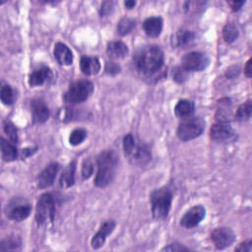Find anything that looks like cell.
Here are the masks:
<instances>
[{
    "label": "cell",
    "mask_w": 252,
    "mask_h": 252,
    "mask_svg": "<svg viewBox=\"0 0 252 252\" xmlns=\"http://www.w3.org/2000/svg\"><path fill=\"white\" fill-rule=\"evenodd\" d=\"M163 52L157 45H150L141 49L135 56L137 68L145 74H154L163 64Z\"/></svg>",
    "instance_id": "1"
},
{
    "label": "cell",
    "mask_w": 252,
    "mask_h": 252,
    "mask_svg": "<svg viewBox=\"0 0 252 252\" xmlns=\"http://www.w3.org/2000/svg\"><path fill=\"white\" fill-rule=\"evenodd\" d=\"M96 163L97 172L94 178V184L97 187H105L112 181L115 175L117 157L113 151H103L97 157Z\"/></svg>",
    "instance_id": "2"
},
{
    "label": "cell",
    "mask_w": 252,
    "mask_h": 252,
    "mask_svg": "<svg viewBox=\"0 0 252 252\" xmlns=\"http://www.w3.org/2000/svg\"><path fill=\"white\" fill-rule=\"evenodd\" d=\"M150 199L152 204L153 217L156 220L165 219L171 207V202H172L171 191L166 187L156 189L151 193Z\"/></svg>",
    "instance_id": "3"
},
{
    "label": "cell",
    "mask_w": 252,
    "mask_h": 252,
    "mask_svg": "<svg viewBox=\"0 0 252 252\" xmlns=\"http://www.w3.org/2000/svg\"><path fill=\"white\" fill-rule=\"evenodd\" d=\"M123 149L129 159L136 164H146L151 159V152L144 144L136 142L132 134H127L123 139Z\"/></svg>",
    "instance_id": "4"
},
{
    "label": "cell",
    "mask_w": 252,
    "mask_h": 252,
    "mask_svg": "<svg viewBox=\"0 0 252 252\" xmlns=\"http://www.w3.org/2000/svg\"><path fill=\"white\" fill-rule=\"evenodd\" d=\"M94 85L88 80L76 81L70 85L67 92L64 94V100L67 103L83 102L93 94Z\"/></svg>",
    "instance_id": "5"
},
{
    "label": "cell",
    "mask_w": 252,
    "mask_h": 252,
    "mask_svg": "<svg viewBox=\"0 0 252 252\" xmlns=\"http://www.w3.org/2000/svg\"><path fill=\"white\" fill-rule=\"evenodd\" d=\"M205 128V121L201 117L185 118L177 128V137L181 141H189L199 137Z\"/></svg>",
    "instance_id": "6"
},
{
    "label": "cell",
    "mask_w": 252,
    "mask_h": 252,
    "mask_svg": "<svg viewBox=\"0 0 252 252\" xmlns=\"http://www.w3.org/2000/svg\"><path fill=\"white\" fill-rule=\"evenodd\" d=\"M55 216V201L50 193L42 194L36 203L35 220L38 224L53 221Z\"/></svg>",
    "instance_id": "7"
},
{
    "label": "cell",
    "mask_w": 252,
    "mask_h": 252,
    "mask_svg": "<svg viewBox=\"0 0 252 252\" xmlns=\"http://www.w3.org/2000/svg\"><path fill=\"white\" fill-rule=\"evenodd\" d=\"M32 208L30 204L23 199L12 200L6 209L7 217L15 221H21L26 220L31 214Z\"/></svg>",
    "instance_id": "8"
},
{
    "label": "cell",
    "mask_w": 252,
    "mask_h": 252,
    "mask_svg": "<svg viewBox=\"0 0 252 252\" xmlns=\"http://www.w3.org/2000/svg\"><path fill=\"white\" fill-rule=\"evenodd\" d=\"M209 65V58L201 52L193 51L182 58V67L187 71H202Z\"/></svg>",
    "instance_id": "9"
},
{
    "label": "cell",
    "mask_w": 252,
    "mask_h": 252,
    "mask_svg": "<svg viewBox=\"0 0 252 252\" xmlns=\"http://www.w3.org/2000/svg\"><path fill=\"white\" fill-rule=\"evenodd\" d=\"M211 239L218 249H224L233 243L235 235L230 228L221 226L212 232Z\"/></svg>",
    "instance_id": "10"
},
{
    "label": "cell",
    "mask_w": 252,
    "mask_h": 252,
    "mask_svg": "<svg viewBox=\"0 0 252 252\" xmlns=\"http://www.w3.org/2000/svg\"><path fill=\"white\" fill-rule=\"evenodd\" d=\"M205 216L206 210L203 206H194L183 215L180 220V224L186 228H193L203 220Z\"/></svg>",
    "instance_id": "11"
},
{
    "label": "cell",
    "mask_w": 252,
    "mask_h": 252,
    "mask_svg": "<svg viewBox=\"0 0 252 252\" xmlns=\"http://www.w3.org/2000/svg\"><path fill=\"white\" fill-rule=\"evenodd\" d=\"M59 170V164L57 162H52L48 164L38 175L37 185L39 188L43 189L49 187L53 184L56 174Z\"/></svg>",
    "instance_id": "12"
},
{
    "label": "cell",
    "mask_w": 252,
    "mask_h": 252,
    "mask_svg": "<svg viewBox=\"0 0 252 252\" xmlns=\"http://www.w3.org/2000/svg\"><path fill=\"white\" fill-rule=\"evenodd\" d=\"M32 120L34 123H44L49 117V109L43 100L39 98L32 99L31 102Z\"/></svg>",
    "instance_id": "13"
},
{
    "label": "cell",
    "mask_w": 252,
    "mask_h": 252,
    "mask_svg": "<svg viewBox=\"0 0 252 252\" xmlns=\"http://www.w3.org/2000/svg\"><path fill=\"white\" fill-rule=\"evenodd\" d=\"M211 138L217 142H223L230 139L233 135L231 126L226 122H218L214 124L210 131Z\"/></svg>",
    "instance_id": "14"
},
{
    "label": "cell",
    "mask_w": 252,
    "mask_h": 252,
    "mask_svg": "<svg viewBox=\"0 0 252 252\" xmlns=\"http://www.w3.org/2000/svg\"><path fill=\"white\" fill-rule=\"evenodd\" d=\"M114 227H115V222L113 220H107L103 222L99 230L92 238V241H91L92 247L94 249L100 248L104 244L106 237L113 231Z\"/></svg>",
    "instance_id": "15"
},
{
    "label": "cell",
    "mask_w": 252,
    "mask_h": 252,
    "mask_svg": "<svg viewBox=\"0 0 252 252\" xmlns=\"http://www.w3.org/2000/svg\"><path fill=\"white\" fill-rule=\"evenodd\" d=\"M52 78L51 70L46 66H40L34 69L29 77V84L32 87L43 85L45 82H48Z\"/></svg>",
    "instance_id": "16"
},
{
    "label": "cell",
    "mask_w": 252,
    "mask_h": 252,
    "mask_svg": "<svg viewBox=\"0 0 252 252\" xmlns=\"http://www.w3.org/2000/svg\"><path fill=\"white\" fill-rule=\"evenodd\" d=\"M54 57L60 65H70L73 61L71 49L62 42H57L54 46Z\"/></svg>",
    "instance_id": "17"
},
{
    "label": "cell",
    "mask_w": 252,
    "mask_h": 252,
    "mask_svg": "<svg viewBox=\"0 0 252 252\" xmlns=\"http://www.w3.org/2000/svg\"><path fill=\"white\" fill-rule=\"evenodd\" d=\"M81 71L88 76L96 75L100 70V63L96 57L83 56L80 62Z\"/></svg>",
    "instance_id": "18"
},
{
    "label": "cell",
    "mask_w": 252,
    "mask_h": 252,
    "mask_svg": "<svg viewBox=\"0 0 252 252\" xmlns=\"http://www.w3.org/2000/svg\"><path fill=\"white\" fill-rule=\"evenodd\" d=\"M162 19L160 17H151L145 20L143 27L145 32L151 37H157L162 31Z\"/></svg>",
    "instance_id": "19"
},
{
    "label": "cell",
    "mask_w": 252,
    "mask_h": 252,
    "mask_svg": "<svg viewBox=\"0 0 252 252\" xmlns=\"http://www.w3.org/2000/svg\"><path fill=\"white\" fill-rule=\"evenodd\" d=\"M106 53L113 59L124 58L128 53V47L122 41H110L107 43Z\"/></svg>",
    "instance_id": "20"
},
{
    "label": "cell",
    "mask_w": 252,
    "mask_h": 252,
    "mask_svg": "<svg viewBox=\"0 0 252 252\" xmlns=\"http://www.w3.org/2000/svg\"><path fill=\"white\" fill-rule=\"evenodd\" d=\"M75 170H76V161H71L63 170L59 183L63 188L71 187L75 182Z\"/></svg>",
    "instance_id": "21"
},
{
    "label": "cell",
    "mask_w": 252,
    "mask_h": 252,
    "mask_svg": "<svg viewBox=\"0 0 252 252\" xmlns=\"http://www.w3.org/2000/svg\"><path fill=\"white\" fill-rule=\"evenodd\" d=\"M194 109H195V105L193 101L188 99H181L176 103L174 107V112L176 116L185 119V118L191 117V115L194 112Z\"/></svg>",
    "instance_id": "22"
},
{
    "label": "cell",
    "mask_w": 252,
    "mask_h": 252,
    "mask_svg": "<svg viewBox=\"0 0 252 252\" xmlns=\"http://www.w3.org/2000/svg\"><path fill=\"white\" fill-rule=\"evenodd\" d=\"M1 155L5 161L15 160L18 157V151L15 144L1 138Z\"/></svg>",
    "instance_id": "23"
},
{
    "label": "cell",
    "mask_w": 252,
    "mask_h": 252,
    "mask_svg": "<svg viewBox=\"0 0 252 252\" xmlns=\"http://www.w3.org/2000/svg\"><path fill=\"white\" fill-rule=\"evenodd\" d=\"M194 39V33L188 30H179L172 36V45L175 47H183Z\"/></svg>",
    "instance_id": "24"
},
{
    "label": "cell",
    "mask_w": 252,
    "mask_h": 252,
    "mask_svg": "<svg viewBox=\"0 0 252 252\" xmlns=\"http://www.w3.org/2000/svg\"><path fill=\"white\" fill-rule=\"evenodd\" d=\"M251 110H252V103H251V100L249 99L238 107L235 113L236 120L241 122L248 120L251 117Z\"/></svg>",
    "instance_id": "25"
},
{
    "label": "cell",
    "mask_w": 252,
    "mask_h": 252,
    "mask_svg": "<svg viewBox=\"0 0 252 252\" xmlns=\"http://www.w3.org/2000/svg\"><path fill=\"white\" fill-rule=\"evenodd\" d=\"M222 36L226 42H233L238 37V30L236 26L232 23H227L222 29Z\"/></svg>",
    "instance_id": "26"
},
{
    "label": "cell",
    "mask_w": 252,
    "mask_h": 252,
    "mask_svg": "<svg viewBox=\"0 0 252 252\" xmlns=\"http://www.w3.org/2000/svg\"><path fill=\"white\" fill-rule=\"evenodd\" d=\"M135 28V21L130 18H122L117 25L118 33L121 35H125L129 33Z\"/></svg>",
    "instance_id": "27"
},
{
    "label": "cell",
    "mask_w": 252,
    "mask_h": 252,
    "mask_svg": "<svg viewBox=\"0 0 252 252\" xmlns=\"http://www.w3.org/2000/svg\"><path fill=\"white\" fill-rule=\"evenodd\" d=\"M0 96H1L2 102L4 104H7V105L12 104L15 100L14 91L9 85H3L2 86L1 92H0Z\"/></svg>",
    "instance_id": "28"
},
{
    "label": "cell",
    "mask_w": 252,
    "mask_h": 252,
    "mask_svg": "<svg viewBox=\"0 0 252 252\" xmlns=\"http://www.w3.org/2000/svg\"><path fill=\"white\" fill-rule=\"evenodd\" d=\"M21 246V239L19 237H8L1 241L0 243V250L7 251V250H15Z\"/></svg>",
    "instance_id": "29"
},
{
    "label": "cell",
    "mask_w": 252,
    "mask_h": 252,
    "mask_svg": "<svg viewBox=\"0 0 252 252\" xmlns=\"http://www.w3.org/2000/svg\"><path fill=\"white\" fill-rule=\"evenodd\" d=\"M4 132L7 134L8 139L10 140V142H12L13 144H17L18 142V131L16 126L9 120L4 121Z\"/></svg>",
    "instance_id": "30"
},
{
    "label": "cell",
    "mask_w": 252,
    "mask_h": 252,
    "mask_svg": "<svg viewBox=\"0 0 252 252\" xmlns=\"http://www.w3.org/2000/svg\"><path fill=\"white\" fill-rule=\"evenodd\" d=\"M87 137V132L84 129H75L71 132L69 137V142L73 146L80 145Z\"/></svg>",
    "instance_id": "31"
},
{
    "label": "cell",
    "mask_w": 252,
    "mask_h": 252,
    "mask_svg": "<svg viewBox=\"0 0 252 252\" xmlns=\"http://www.w3.org/2000/svg\"><path fill=\"white\" fill-rule=\"evenodd\" d=\"M188 72L184 67L178 66L172 70V78L177 83H183L188 78Z\"/></svg>",
    "instance_id": "32"
},
{
    "label": "cell",
    "mask_w": 252,
    "mask_h": 252,
    "mask_svg": "<svg viewBox=\"0 0 252 252\" xmlns=\"http://www.w3.org/2000/svg\"><path fill=\"white\" fill-rule=\"evenodd\" d=\"M94 171V165L90 159H85L82 166V175L85 179H88L91 177Z\"/></svg>",
    "instance_id": "33"
},
{
    "label": "cell",
    "mask_w": 252,
    "mask_h": 252,
    "mask_svg": "<svg viewBox=\"0 0 252 252\" xmlns=\"http://www.w3.org/2000/svg\"><path fill=\"white\" fill-rule=\"evenodd\" d=\"M113 11V3L110 1H104L99 8V15L101 17H106Z\"/></svg>",
    "instance_id": "34"
},
{
    "label": "cell",
    "mask_w": 252,
    "mask_h": 252,
    "mask_svg": "<svg viewBox=\"0 0 252 252\" xmlns=\"http://www.w3.org/2000/svg\"><path fill=\"white\" fill-rule=\"evenodd\" d=\"M104 70L108 75H116L120 72V66L114 62H106Z\"/></svg>",
    "instance_id": "35"
},
{
    "label": "cell",
    "mask_w": 252,
    "mask_h": 252,
    "mask_svg": "<svg viewBox=\"0 0 252 252\" xmlns=\"http://www.w3.org/2000/svg\"><path fill=\"white\" fill-rule=\"evenodd\" d=\"M236 251H241V252H251L252 251V241L248 240L245 242L240 243L236 248Z\"/></svg>",
    "instance_id": "36"
},
{
    "label": "cell",
    "mask_w": 252,
    "mask_h": 252,
    "mask_svg": "<svg viewBox=\"0 0 252 252\" xmlns=\"http://www.w3.org/2000/svg\"><path fill=\"white\" fill-rule=\"evenodd\" d=\"M162 250H165V251H186V250H189V248L184 247L179 243H172V244H169L168 246L164 247Z\"/></svg>",
    "instance_id": "37"
},
{
    "label": "cell",
    "mask_w": 252,
    "mask_h": 252,
    "mask_svg": "<svg viewBox=\"0 0 252 252\" xmlns=\"http://www.w3.org/2000/svg\"><path fill=\"white\" fill-rule=\"evenodd\" d=\"M244 1H231V2H229V6H230V8H231V10L233 11V12H236V11H239L240 10V8L244 5Z\"/></svg>",
    "instance_id": "38"
},
{
    "label": "cell",
    "mask_w": 252,
    "mask_h": 252,
    "mask_svg": "<svg viewBox=\"0 0 252 252\" xmlns=\"http://www.w3.org/2000/svg\"><path fill=\"white\" fill-rule=\"evenodd\" d=\"M244 73H245V75H246L248 78L251 77V74H252V71H251V59H249V60L247 61L246 66H245V68H244Z\"/></svg>",
    "instance_id": "39"
},
{
    "label": "cell",
    "mask_w": 252,
    "mask_h": 252,
    "mask_svg": "<svg viewBox=\"0 0 252 252\" xmlns=\"http://www.w3.org/2000/svg\"><path fill=\"white\" fill-rule=\"evenodd\" d=\"M124 5L127 9H132L135 7L136 2L135 1H126V2H124Z\"/></svg>",
    "instance_id": "40"
}]
</instances>
